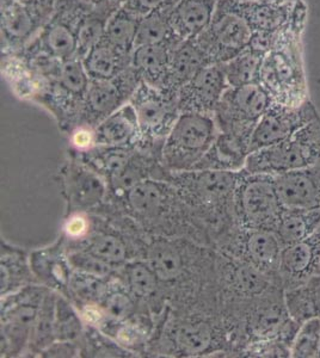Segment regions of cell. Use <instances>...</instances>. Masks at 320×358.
Wrapping results in <instances>:
<instances>
[{"label": "cell", "instance_id": "484cf974", "mask_svg": "<svg viewBox=\"0 0 320 358\" xmlns=\"http://www.w3.org/2000/svg\"><path fill=\"white\" fill-rule=\"evenodd\" d=\"M250 155V141L235 135L220 133L194 170L242 171Z\"/></svg>", "mask_w": 320, "mask_h": 358}, {"label": "cell", "instance_id": "7bdbcfd3", "mask_svg": "<svg viewBox=\"0 0 320 358\" xmlns=\"http://www.w3.org/2000/svg\"><path fill=\"white\" fill-rule=\"evenodd\" d=\"M320 352V317L301 322L291 345L292 358H318Z\"/></svg>", "mask_w": 320, "mask_h": 358}, {"label": "cell", "instance_id": "d6986e66", "mask_svg": "<svg viewBox=\"0 0 320 358\" xmlns=\"http://www.w3.org/2000/svg\"><path fill=\"white\" fill-rule=\"evenodd\" d=\"M320 268V226L304 241L282 248L279 282L284 289L293 288L314 276Z\"/></svg>", "mask_w": 320, "mask_h": 358}, {"label": "cell", "instance_id": "52a82bcc", "mask_svg": "<svg viewBox=\"0 0 320 358\" xmlns=\"http://www.w3.org/2000/svg\"><path fill=\"white\" fill-rule=\"evenodd\" d=\"M130 103L138 120V147L162 155L167 135L181 115L179 94L141 82Z\"/></svg>", "mask_w": 320, "mask_h": 358}, {"label": "cell", "instance_id": "7a4b0ae2", "mask_svg": "<svg viewBox=\"0 0 320 358\" xmlns=\"http://www.w3.org/2000/svg\"><path fill=\"white\" fill-rule=\"evenodd\" d=\"M106 203L130 216L148 236H186L213 248L211 238L170 180L147 179L121 197L108 199Z\"/></svg>", "mask_w": 320, "mask_h": 358}, {"label": "cell", "instance_id": "f5cc1de1", "mask_svg": "<svg viewBox=\"0 0 320 358\" xmlns=\"http://www.w3.org/2000/svg\"><path fill=\"white\" fill-rule=\"evenodd\" d=\"M84 1L91 5H98L99 6V5L108 4V3H111V1H115V0H84Z\"/></svg>", "mask_w": 320, "mask_h": 358}, {"label": "cell", "instance_id": "f1b7e54d", "mask_svg": "<svg viewBox=\"0 0 320 358\" xmlns=\"http://www.w3.org/2000/svg\"><path fill=\"white\" fill-rule=\"evenodd\" d=\"M208 65H211V62L195 40L179 41L171 52L167 90L179 94V89L186 83Z\"/></svg>", "mask_w": 320, "mask_h": 358}, {"label": "cell", "instance_id": "f35d334b", "mask_svg": "<svg viewBox=\"0 0 320 358\" xmlns=\"http://www.w3.org/2000/svg\"><path fill=\"white\" fill-rule=\"evenodd\" d=\"M101 306L106 313L104 322H125L139 312L145 310L126 289V287L118 281L116 276L111 278L109 288L102 300Z\"/></svg>", "mask_w": 320, "mask_h": 358}, {"label": "cell", "instance_id": "ffe728a7", "mask_svg": "<svg viewBox=\"0 0 320 358\" xmlns=\"http://www.w3.org/2000/svg\"><path fill=\"white\" fill-rule=\"evenodd\" d=\"M274 177L284 208L320 209V160L304 169Z\"/></svg>", "mask_w": 320, "mask_h": 358}, {"label": "cell", "instance_id": "ab89813d", "mask_svg": "<svg viewBox=\"0 0 320 358\" xmlns=\"http://www.w3.org/2000/svg\"><path fill=\"white\" fill-rule=\"evenodd\" d=\"M110 281L111 278H101L74 270L69 277L67 297L74 305L101 303L109 288Z\"/></svg>", "mask_w": 320, "mask_h": 358}, {"label": "cell", "instance_id": "30bf717a", "mask_svg": "<svg viewBox=\"0 0 320 358\" xmlns=\"http://www.w3.org/2000/svg\"><path fill=\"white\" fill-rule=\"evenodd\" d=\"M214 248L225 256L258 268L260 273L280 285L279 268L284 248L274 231L242 227L237 224L215 241Z\"/></svg>", "mask_w": 320, "mask_h": 358}, {"label": "cell", "instance_id": "4316f807", "mask_svg": "<svg viewBox=\"0 0 320 358\" xmlns=\"http://www.w3.org/2000/svg\"><path fill=\"white\" fill-rule=\"evenodd\" d=\"M30 253L25 248L1 241L0 296L16 293L27 285L39 283L30 266Z\"/></svg>", "mask_w": 320, "mask_h": 358}, {"label": "cell", "instance_id": "f546056e", "mask_svg": "<svg viewBox=\"0 0 320 358\" xmlns=\"http://www.w3.org/2000/svg\"><path fill=\"white\" fill-rule=\"evenodd\" d=\"M81 60L90 79L95 80L116 77L132 64V57L118 52L104 37Z\"/></svg>", "mask_w": 320, "mask_h": 358}, {"label": "cell", "instance_id": "e0dca14e", "mask_svg": "<svg viewBox=\"0 0 320 358\" xmlns=\"http://www.w3.org/2000/svg\"><path fill=\"white\" fill-rule=\"evenodd\" d=\"M228 87L221 66L211 64L203 67L179 89V113L214 115Z\"/></svg>", "mask_w": 320, "mask_h": 358}, {"label": "cell", "instance_id": "5bb4252c", "mask_svg": "<svg viewBox=\"0 0 320 358\" xmlns=\"http://www.w3.org/2000/svg\"><path fill=\"white\" fill-rule=\"evenodd\" d=\"M215 270L221 307L244 305L276 285L270 277L260 273L258 268L218 251Z\"/></svg>", "mask_w": 320, "mask_h": 358}, {"label": "cell", "instance_id": "ba28073f", "mask_svg": "<svg viewBox=\"0 0 320 358\" xmlns=\"http://www.w3.org/2000/svg\"><path fill=\"white\" fill-rule=\"evenodd\" d=\"M48 290L45 285L33 283L1 297V357H25L41 303Z\"/></svg>", "mask_w": 320, "mask_h": 358}, {"label": "cell", "instance_id": "b9f144b4", "mask_svg": "<svg viewBox=\"0 0 320 358\" xmlns=\"http://www.w3.org/2000/svg\"><path fill=\"white\" fill-rule=\"evenodd\" d=\"M79 344L81 357H135V355L122 348L113 338L92 326H85Z\"/></svg>", "mask_w": 320, "mask_h": 358}, {"label": "cell", "instance_id": "44dd1931", "mask_svg": "<svg viewBox=\"0 0 320 358\" xmlns=\"http://www.w3.org/2000/svg\"><path fill=\"white\" fill-rule=\"evenodd\" d=\"M30 266L40 285L67 297L72 268L67 258L65 241L60 236L54 244L30 252Z\"/></svg>", "mask_w": 320, "mask_h": 358}, {"label": "cell", "instance_id": "f907efd6", "mask_svg": "<svg viewBox=\"0 0 320 358\" xmlns=\"http://www.w3.org/2000/svg\"><path fill=\"white\" fill-rule=\"evenodd\" d=\"M169 1L171 0H123L122 5L139 17H142L155 8H162Z\"/></svg>", "mask_w": 320, "mask_h": 358}, {"label": "cell", "instance_id": "cb8c5ba5", "mask_svg": "<svg viewBox=\"0 0 320 358\" xmlns=\"http://www.w3.org/2000/svg\"><path fill=\"white\" fill-rule=\"evenodd\" d=\"M177 43L144 45L134 49L130 66L138 72L142 82L158 89L167 90L171 52Z\"/></svg>", "mask_w": 320, "mask_h": 358}, {"label": "cell", "instance_id": "6f0895ef", "mask_svg": "<svg viewBox=\"0 0 320 358\" xmlns=\"http://www.w3.org/2000/svg\"><path fill=\"white\" fill-rule=\"evenodd\" d=\"M319 358H320V352H319Z\"/></svg>", "mask_w": 320, "mask_h": 358}, {"label": "cell", "instance_id": "db71d44e", "mask_svg": "<svg viewBox=\"0 0 320 358\" xmlns=\"http://www.w3.org/2000/svg\"><path fill=\"white\" fill-rule=\"evenodd\" d=\"M260 1L272 3V4H291V3H294L296 0H260Z\"/></svg>", "mask_w": 320, "mask_h": 358}, {"label": "cell", "instance_id": "4dcf8cb0", "mask_svg": "<svg viewBox=\"0 0 320 358\" xmlns=\"http://www.w3.org/2000/svg\"><path fill=\"white\" fill-rule=\"evenodd\" d=\"M39 18L33 8L18 0H3L1 5V31L6 41L20 43L33 35Z\"/></svg>", "mask_w": 320, "mask_h": 358}, {"label": "cell", "instance_id": "d4e9b609", "mask_svg": "<svg viewBox=\"0 0 320 358\" xmlns=\"http://www.w3.org/2000/svg\"><path fill=\"white\" fill-rule=\"evenodd\" d=\"M96 147L138 146V120L130 102L95 127Z\"/></svg>", "mask_w": 320, "mask_h": 358}, {"label": "cell", "instance_id": "7c38bea8", "mask_svg": "<svg viewBox=\"0 0 320 358\" xmlns=\"http://www.w3.org/2000/svg\"><path fill=\"white\" fill-rule=\"evenodd\" d=\"M252 33L246 21L232 8L231 0H219L211 23L194 40L211 64L221 65L247 49Z\"/></svg>", "mask_w": 320, "mask_h": 358}, {"label": "cell", "instance_id": "60d3db41", "mask_svg": "<svg viewBox=\"0 0 320 358\" xmlns=\"http://www.w3.org/2000/svg\"><path fill=\"white\" fill-rule=\"evenodd\" d=\"M85 331V324L77 307L69 297L57 293L55 306V337L57 341L81 342Z\"/></svg>", "mask_w": 320, "mask_h": 358}, {"label": "cell", "instance_id": "d590c367", "mask_svg": "<svg viewBox=\"0 0 320 358\" xmlns=\"http://www.w3.org/2000/svg\"><path fill=\"white\" fill-rule=\"evenodd\" d=\"M176 0L142 16L139 21L135 48L144 45H162L181 41L174 33L170 23V11Z\"/></svg>", "mask_w": 320, "mask_h": 358}, {"label": "cell", "instance_id": "c3c4849f", "mask_svg": "<svg viewBox=\"0 0 320 358\" xmlns=\"http://www.w3.org/2000/svg\"><path fill=\"white\" fill-rule=\"evenodd\" d=\"M69 143L71 151L83 153L90 151L96 147V135H95V127L88 124H79L69 131Z\"/></svg>", "mask_w": 320, "mask_h": 358}, {"label": "cell", "instance_id": "8fae6325", "mask_svg": "<svg viewBox=\"0 0 320 358\" xmlns=\"http://www.w3.org/2000/svg\"><path fill=\"white\" fill-rule=\"evenodd\" d=\"M272 104L270 94L260 84L230 86L215 109L220 133L235 135L251 143L256 124Z\"/></svg>", "mask_w": 320, "mask_h": 358}, {"label": "cell", "instance_id": "4fadbf2b", "mask_svg": "<svg viewBox=\"0 0 320 358\" xmlns=\"http://www.w3.org/2000/svg\"><path fill=\"white\" fill-rule=\"evenodd\" d=\"M62 195L67 212L97 213L108 201L109 187L106 179L88 164L69 153L60 171Z\"/></svg>", "mask_w": 320, "mask_h": 358}, {"label": "cell", "instance_id": "bcb514c9", "mask_svg": "<svg viewBox=\"0 0 320 358\" xmlns=\"http://www.w3.org/2000/svg\"><path fill=\"white\" fill-rule=\"evenodd\" d=\"M106 22L99 21L97 17L86 15L83 17L77 27L78 55L81 59L92 48L97 42L101 41L104 35Z\"/></svg>", "mask_w": 320, "mask_h": 358}, {"label": "cell", "instance_id": "3957f363", "mask_svg": "<svg viewBox=\"0 0 320 358\" xmlns=\"http://www.w3.org/2000/svg\"><path fill=\"white\" fill-rule=\"evenodd\" d=\"M307 17L305 0H296L289 20L279 30L274 48L264 57L260 84L272 102L298 106L309 99L302 48Z\"/></svg>", "mask_w": 320, "mask_h": 358}, {"label": "cell", "instance_id": "7402d4cb", "mask_svg": "<svg viewBox=\"0 0 320 358\" xmlns=\"http://www.w3.org/2000/svg\"><path fill=\"white\" fill-rule=\"evenodd\" d=\"M155 327V319L145 310L139 312L125 322H106L98 330L113 338L122 348L135 355V357H147V346Z\"/></svg>", "mask_w": 320, "mask_h": 358}, {"label": "cell", "instance_id": "6da1fadb", "mask_svg": "<svg viewBox=\"0 0 320 358\" xmlns=\"http://www.w3.org/2000/svg\"><path fill=\"white\" fill-rule=\"evenodd\" d=\"M237 357L235 338L221 310L172 308L155 322L147 357Z\"/></svg>", "mask_w": 320, "mask_h": 358}, {"label": "cell", "instance_id": "ac0fdd59", "mask_svg": "<svg viewBox=\"0 0 320 358\" xmlns=\"http://www.w3.org/2000/svg\"><path fill=\"white\" fill-rule=\"evenodd\" d=\"M115 276L133 295L139 305L153 315L155 322L167 310L169 306L167 290L144 259H132L118 268Z\"/></svg>", "mask_w": 320, "mask_h": 358}, {"label": "cell", "instance_id": "ee69618b", "mask_svg": "<svg viewBox=\"0 0 320 358\" xmlns=\"http://www.w3.org/2000/svg\"><path fill=\"white\" fill-rule=\"evenodd\" d=\"M67 258L72 270L78 273H88L101 278H113L118 273V268L83 248H67Z\"/></svg>", "mask_w": 320, "mask_h": 358}, {"label": "cell", "instance_id": "1f68e13d", "mask_svg": "<svg viewBox=\"0 0 320 358\" xmlns=\"http://www.w3.org/2000/svg\"><path fill=\"white\" fill-rule=\"evenodd\" d=\"M320 226V209L284 208L275 233L282 248L304 241Z\"/></svg>", "mask_w": 320, "mask_h": 358}, {"label": "cell", "instance_id": "681fc988", "mask_svg": "<svg viewBox=\"0 0 320 358\" xmlns=\"http://www.w3.org/2000/svg\"><path fill=\"white\" fill-rule=\"evenodd\" d=\"M39 357H81V344L79 342L57 341L48 346Z\"/></svg>", "mask_w": 320, "mask_h": 358}, {"label": "cell", "instance_id": "7dc6e473", "mask_svg": "<svg viewBox=\"0 0 320 358\" xmlns=\"http://www.w3.org/2000/svg\"><path fill=\"white\" fill-rule=\"evenodd\" d=\"M240 357H291V346L279 338L256 341L244 346Z\"/></svg>", "mask_w": 320, "mask_h": 358}, {"label": "cell", "instance_id": "e575fe53", "mask_svg": "<svg viewBox=\"0 0 320 358\" xmlns=\"http://www.w3.org/2000/svg\"><path fill=\"white\" fill-rule=\"evenodd\" d=\"M41 41L43 49L50 57L59 62H67L74 57H79L77 27L69 24L60 16L46 25Z\"/></svg>", "mask_w": 320, "mask_h": 358}, {"label": "cell", "instance_id": "603a6c76", "mask_svg": "<svg viewBox=\"0 0 320 358\" xmlns=\"http://www.w3.org/2000/svg\"><path fill=\"white\" fill-rule=\"evenodd\" d=\"M219 0H176L170 11L171 27L181 40H194L207 28Z\"/></svg>", "mask_w": 320, "mask_h": 358}, {"label": "cell", "instance_id": "f6af8a7d", "mask_svg": "<svg viewBox=\"0 0 320 358\" xmlns=\"http://www.w3.org/2000/svg\"><path fill=\"white\" fill-rule=\"evenodd\" d=\"M95 228V214L86 212H74L66 214L62 233L66 245L79 244L85 241Z\"/></svg>", "mask_w": 320, "mask_h": 358}, {"label": "cell", "instance_id": "74e56055", "mask_svg": "<svg viewBox=\"0 0 320 358\" xmlns=\"http://www.w3.org/2000/svg\"><path fill=\"white\" fill-rule=\"evenodd\" d=\"M264 57L250 48L231 59L230 62L221 64L227 83L231 87L260 84V69L263 65Z\"/></svg>", "mask_w": 320, "mask_h": 358}, {"label": "cell", "instance_id": "816d5d0a", "mask_svg": "<svg viewBox=\"0 0 320 358\" xmlns=\"http://www.w3.org/2000/svg\"><path fill=\"white\" fill-rule=\"evenodd\" d=\"M20 3L33 8L34 11L40 16L42 13H49L53 8L54 3L57 0H18Z\"/></svg>", "mask_w": 320, "mask_h": 358}, {"label": "cell", "instance_id": "9c48e42d", "mask_svg": "<svg viewBox=\"0 0 320 358\" xmlns=\"http://www.w3.org/2000/svg\"><path fill=\"white\" fill-rule=\"evenodd\" d=\"M284 210L276 190L275 177L243 170L235 192L237 224L275 232Z\"/></svg>", "mask_w": 320, "mask_h": 358}, {"label": "cell", "instance_id": "9a60e30c", "mask_svg": "<svg viewBox=\"0 0 320 358\" xmlns=\"http://www.w3.org/2000/svg\"><path fill=\"white\" fill-rule=\"evenodd\" d=\"M141 82V78L132 66L110 79H91L78 126H97L109 115L126 106Z\"/></svg>", "mask_w": 320, "mask_h": 358}, {"label": "cell", "instance_id": "277c9868", "mask_svg": "<svg viewBox=\"0 0 320 358\" xmlns=\"http://www.w3.org/2000/svg\"><path fill=\"white\" fill-rule=\"evenodd\" d=\"M242 173L243 170H191L171 176V183L211 238L213 248L220 236L237 226L235 192Z\"/></svg>", "mask_w": 320, "mask_h": 358}, {"label": "cell", "instance_id": "83f0119b", "mask_svg": "<svg viewBox=\"0 0 320 358\" xmlns=\"http://www.w3.org/2000/svg\"><path fill=\"white\" fill-rule=\"evenodd\" d=\"M295 3V1H294ZM272 4L260 0H231L232 8L243 17L252 31H277L287 23L293 5Z\"/></svg>", "mask_w": 320, "mask_h": 358}, {"label": "cell", "instance_id": "5b68a950", "mask_svg": "<svg viewBox=\"0 0 320 358\" xmlns=\"http://www.w3.org/2000/svg\"><path fill=\"white\" fill-rule=\"evenodd\" d=\"M219 135L214 115L182 113L162 146L164 166L170 173L191 171Z\"/></svg>", "mask_w": 320, "mask_h": 358}, {"label": "cell", "instance_id": "11a10c76", "mask_svg": "<svg viewBox=\"0 0 320 358\" xmlns=\"http://www.w3.org/2000/svg\"><path fill=\"white\" fill-rule=\"evenodd\" d=\"M238 1H251V0H238Z\"/></svg>", "mask_w": 320, "mask_h": 358}, {"label": "cell", "instance_id": "2e32d148", "mask_svg": "<svg viewBox=\"0 0 320 358\" xmlns=\"http://www.w3.org/2000/svg\"><path fill=\"white\" fill-rule=\"evenodd\" d=\"M319 116L316 106L309 99L298 106L272 102L256 124L250 143V153L282 143Z\"/></svg>", "mask_w": 320, "mask_h": 358}, {"label": "cell", "instance_id": "8992f818", "mask_svg": "<svg viewBox=\"0 0 320 358\" xmlns=\"http://www.w3.org/2000/svg\"><path fill=\"white\" fill-rule=\"evenodd\" d=\"M320 160V116L282 143L249 155L245 169L250 173L277 176L309 166Z\"/></svg>", "mask_w": 320, "mask_h": 358}, {"label": "cell", "instance_id": "d6a6232c", "mask_svg": "<svg viewBox=\"0 0 320 358\" xmlns=\"http://www.w3.org/2000/svg\"><path fill=\"white\" fill-rule=\"evenodd\" d=\"M284 293L288 313L296 322L320 317V275L309 277L304 283L284 289Z\"/></svg>", "mask_w": 320, "mask_h": 358}, {"label": "cell", "instance_id": "8d00e7d4", "mask_svg": "<svg viewBox=\"0 0 320 358\" xmlns=\"http://www.w3.org/2000/svg\"><path fill=\"white\" fill-rule=\"evenodd\" d=\"M57 296V292L52 289H49L46 294L32 331L25 357H39L48 346L57 342V337H55Z\"/></svg>", "mask_w": 320, "mask_h": 358}, {"label": "cell", "instance_id": "9f6ffc18", "mask_svg": "<svg viewBox=\"0 0 320 358\" xmlns=\"http://www.w3.org/2000/svg\"><path fill=\"white\" fill-rule=\"evenodd\" d=\"M316 275H320V268H319V271H318V273H316Z\"/></svg>", "mask_w": 320, "mask_h": 358}, {"label": "cell", "instance_id": "836d02e7", "mask_svg": "<svg viewBox=\"0 0 320 358\" xmlns=\"http://www.w3.org/2000/svg\"><path fill=\"white\" fill-rule=\"evenodd\" d=\"M140 18L141 17L132 13L123 5L118 6L106 18L103 37L110 45L118 49V52L132 57L135 49Z\"/></svg>", "mask_w": 320, "mask_h": 358}]
</instances>
